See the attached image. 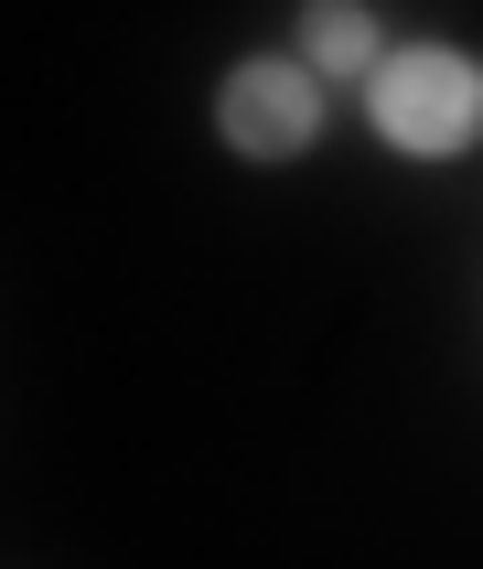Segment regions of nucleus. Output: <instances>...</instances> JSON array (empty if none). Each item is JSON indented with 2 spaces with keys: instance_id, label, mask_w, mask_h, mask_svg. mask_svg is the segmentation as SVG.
<instances>
[{
  "instance_id": "7ed1b4c3",
  "label": "nucleus",
  "mask_w": 483,
  "mask_h": 569,
  "mask_svg": "<svg viewBox=\"0 0 483 569\" xmlns=\"http://www.w3.org/2000/svg\"><path fill=\"white\" fill-rule=\"evenodd\" d=\"M301 64H312V76H376L386 43H376V22H365L354 0H312V11H301Z\"/></svg>"
},
{
  "instance_id": "f03ea898",
  "label": "nucleus",
  "mask_w": 483,
  "mask_h": 569,
  "mask_svg": "<svg viewBox=\"0 0 483 569\" xmlns=\"http://www.w3.org/2000/svg\"><path fill=\"white\" fill-rule=\"evenodd\" d=\"M215 140L237 161H301L322 140V76L301 54H258L215 87Z\"/></svg>"
},
{
  "instance_id": "f257e3e1",
  "label": "nucleus",
  "mask_w": 483,
  "mask_h": 569,
  "mask_svg": "<svg viewBox=\"0 0 483 569\" xmlns=\"http://www.w3.org/2000/svg\"><path fill=\"white\" fill-rule=\"evenodd\" d=\"M365 108H376V140L409 161H451L483 140V64L451 54V43H398V54L365 76Z\"/></svg>"
}]
</instances>
